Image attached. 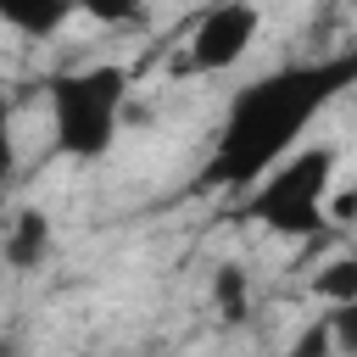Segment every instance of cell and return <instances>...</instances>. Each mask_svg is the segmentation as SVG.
<instances>
[{"label":"cell","mask_w":357,"mask_h":357,"mask_svg":"<svg viewBox=\"0 0 357 357\" xmlns=\"http://www.w3.org/2000/svg\"><path fill=\"white\" fill-rule=\"evenodd\" d=\"M290 351H296V357H329V318H318L312 329H301V335L290 340Z\"/></svg>","instance_id":"8fae6325"},{"label":"cell","mask_w":357,"mask_h":357,"mask_svg":"<svg viewBox=\"0 0 357 357\" xmlns=\"http://www.w3.org/2000/svg\"><path fill=\"white\" fill-rule=\"evenodd\" d=\"M17 173V134H11V100L0 95V184Z\"/></svg>","instance_id":"30bf717a"},{"label":"cell","mask_w":357,"mask_h":357,"mask_svg":"<svg viewBox=\"0 0 357 357\" xmlns=\"http://www.w3.org/2000/svg\"><path fill=\"white\" fill-rule=\"evenodd\" d=\"M73 11H84L100 28H123V22L139 17V0H73Z\"/></svg>","instance_id":"9c48e42d"},{"label":"cell","mask_w":357,"mask_h":357,"mask_svg":"<svg viewBox=\"0 0 357 357\" xmlns=\"http://www.w3.org/2000/svg\"><path fill=\"white\" fill-rule=\"evenodd\" d=\"M312 296H318V301H329V307L357 301V257H351V251L329 257V262L312 273Z\"/></svg>","instance_id":"52a82bcc"},{"label":"cell","mask_w":357,"mask_h":357,"mask_svg":"<svg viewBox=\"0 0 357 357\" xmlns=\"http://www.w3.org/2000/svg\"><path fill=\"white\" fill-rule=\"evenodd\" d=\"M45 106H50V139L73 162H100L117 145L123 106H128V67L117 61H89L45 78Z\"/></svg>","instance_id":"7a4b0ae2"},{"label":"cell","mask_w":357,"mask_h":357,"mask_svg":"<svg viewBox=\"0 0 357 357\" xmlns=\"http://www.w3.org/2000/svg\"><path fill=\"white\" fill-rule=\"evenodd\" d=\"M335 178H340V151L335 145H324V139L318 145H290L257 184H245L251 190L245 212L257 223H268L273 234L307 240V234L329 229L324 223V195H329Z\"/></svg>","instance_id":"3957f363"},{"label":"cell","mask_w":357,"mask_h":357,"mask_svg":"<svg viewBox=\"0 0 357 357\" xmlns=\"http://www.w3.org/2000/svg\"><path fill=\"white\" fill-rule=\"evenodd\" d=\"M0 257L17 268V273H28V268H39L45 257H50V218L39 212V206H22L11 223H6V240H0Z\"/></svg>","instance_id":"5b68a950"},{"label":"cell","mask_w":357,"mask_h":357,"mask_svg":"<svg viewBox=\"0 0 357 357\" xmlns=\"http://www.w3.org/2000/svg\"><path fill=\"white\" fill-rule=\"evenodd\" d=\"M73 17V0H0V22L22 39H50Z\"/></svg>","instance_id":"8992f818"},{"label":"cell","mask_w":357,"mask_h":357,"mask_svg":"<svg viewBox=\"0 0 357 357\" xmlns=\"http://www.w3.org/2000/svg\"><path fill=\"white\" fill-rule=\"evenodd\" d=\"M257 33H262V11L251 0H218L190 33V67L195 73H229L251 56Z\"/></svg>","instance_id":"277c9868"},{"label":"cell","mask_w":357,"mask_h":357,"mask_svg":"<svg viewBox=\"0 0 357 357\" xmlns=\"http://www.w3.org/2000/svg\"><path fill=\"white\" fill-rule=\"evenodd\" d=\"M245 268L240 262H223L218 273H212V301L223 307V318H245Z\"/></svg>","instance_id":"ba28073f"},{"label":"cell","mask_w":357,"mask_h":357,"mask_svg":"<svg viewBox=\"0 0 357 357\" xmlns=\"http://www.w3.org/2000/svg\"><path fill=\"white\" fill-rule=\"evenodd\" d=\"M351 78H357V56L340 50V56L273 67V73L251 78L245 89H234L229 106H223V123L212 134L206 184H229V190L257 184L290 145H301L312 117L340 89H351Z\"/></svg>","instance_id":"6da1fadb"}]
</instances>
